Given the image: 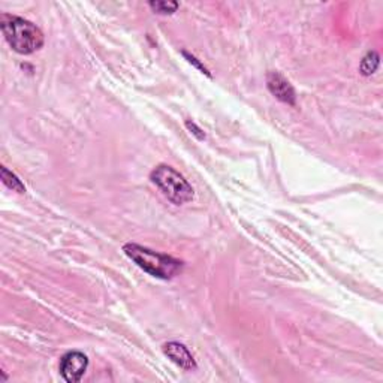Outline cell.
I'll return each mask as SVG.
<instances>
[{
  "label": "cell",
  "instance_id": "52a82bcc",
  "mask_svg": "<svg viewBox=\"0 0 383 383\" xmlns=\"http://www.w3.org/2000/svg\"><path fill=\"white\" fill-rule=\"evenodd\" d=\"M0 178H2L4 184L6 188H9L11 190L18 192V193H24L26 192V188H24L23 181L14 174V172L9 171L6 166L0 168Z\"/></svg>",
  "mask_w": 383,
  "mask_h": 383
},
{
  "label": "cell",
  "instance_id": "6da1fadb",
  "mask_svg": "<svg viewBox=\"0 0 383 383\" xmlns=\"http://www.w3.org/2000/svg\"><path fill=\"white\" fill-rule=\"evenodd\" d=\"M0 24H2V32L6 42L16 53L28 56L42 48L44 33L29 20L2 14L0 16Z\"/></svg>",
  "mask_w": 383,
  "mask_h": 383
},
{
  "label": "cell",
  "instance_id": "30bf717a",
  "mask_svg": "<svg viewBox=\"0 0 383 383\" xmlns=\"http://www.w3.org/2000/svg\"><path fill=\"white\" fill-rule=\"evenodd\" d=\"M183 56L184 57H186L188 59V61H189V63L190 65H193L195 68H197V69H200L202 73H205V75L207 77H212V75H209V72H208V69L204 66V65H201V61L200 60H197L195 56H192V54H189V53H186V51H183Z\"/></svg>",
  "mask_w": 383,
  "mask_h": 383
},
{
  "label": "cell",
  "instance_id": "ba28073f",
  "mask_svg": "<svg viewBox=\"0 0 383 383\" xmlns=\"http://www.w3.org/2000/svg\"><path fill=\"white\" fill-rule=\"evenodd\" d=\"M380 65V56L376 51H370L365 54V57L361 60L360 65V72L364 77H370L377 71Z\"/></svg>",
  "mask_w": 383,
  "mask_h": 383
},
{
  "label": "cell",
  "instance_id": "7a4b0ae2",
  "mask_svg": "<svg viewBox=\"0 0 383 383\" xmlns=\"http://www.w3.org/2000/svg\"><path fill=\"white\" fill-rule=\"evenodd\" d=\"M123 252L141 269H144L145 273L157 279L171 280L178 276L183 269V262L178 261V259L164 253H157L138 244H125L123 245Z\"/></svg>",
  "mask_w": 383,
  "mask_h": 383
},
{
  "label": "cell",
  "instance_id": "3957f363",
  "mask_svg": "<svg viewBox=\"0 0 383 383\" xmlns=\"http://www.w3.org/2000/svg\"><path fill=\"white\" fill-rule=\"evenodd\" d=\"M150 180L172 204L183 205L193 200V188L174 168L168 165H159L152 171Z\"/></svg>",
  "mask_w": 383,
  "mask_h": 383
},
{
  "label": "cell",
  "instance_id": "8992f818",
  "mask_svg": "<svg viewBox=\"0 0 383 383\" xmlns=\"http://www.w3.org/2000/svg\"><path fill=\"white\" fill-rule=\"evenodd\" d=\"M164 353L180 368L188 370V372H190V370H196L195 358L184 344L178 341H169L164 344Z\"/></svg>",
  "mask_w": 383,
  "mask_h": 383
},
{
  "label": "cell",
  "instance_id": "277c9868",
  "mask_svg": "<svg viewBox=\"0 0 383 383\" xmlns=\"http://www.w3.org/2000/svg\"><path fill=\"white\" fill-rule=\"evenodd\" d=\"M89 358L81 352H69L60 360V375L68 383H77L87 372Z\"/></svg>",
  "mask_w": 383,
  "mask_h": 383
},
{
  "label": "cell",
  "instance_id": "8fae6325",
  "mask_svg": "<svg viewBox=\"0 0 383 383\" xmlns=\"http://www.w3.org/2000/svg\"><path fill=\"white\" fill-rule=\"evenodd\" d=\"M186 128L195 135V137L197 138V140H200V141H204L205 140V133L202 132V129L201 128H197L196 125H195V123L193 121H190V120H188L186 121Z\"/></svg>",
  "mask_w": 383,
  "mask_h": 383
},
{
  "label": "cell",
  "instance_id": "9c48e42d",
  "mask_svg": "<svg viewBox=\"0 0 383 383\" xmlns=\"http://www.w3.org/2000/svg\"><path fill=\"white\" fill-rule=\"evenodd\" d=\"M156 14H162V16H171L180 8L178 2H166V0H153V2L148 4Z\"/></svg>",
  "mask_w": 383,
  "mask_h": 383
},
{
  "label": "cell",
  "instance_id": "5b68a950",
  "mask_svg": "<svg viewBox=\"0 0 383 383\" xmlns=\"http://www.w3.org/2000/svg\"><path fill=\"white\" fill-rule=\"evenodd\" d=\"M267 85L268 90L273 93L279 101L285 102L288 105H295L296 96L295 90L291 85V83L281 75L279 72H269L267 75Z\"/></svg>",
  "mask_w": 383,
  "mask_h": 383
}]
</instances>
